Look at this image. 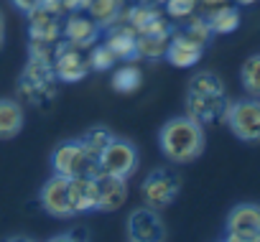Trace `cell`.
I'll list each match as a JSON object with an SVG mask.
<instances>
[{"label":"cell","mask_w":260,"mask_h":242,"mask_svg":"<svg viewBox=\"0 0 260 242\" xmlns=\"http://www.w3.org/2000/svg\"><path fill=\"white\" fill-rule=\"evenodd\" d=\"M158 146H161V153L171 163H176V166L191 163L204 153V146H207L204 125L197 123L189 115L171 117L158 130Z\"/></svg>","instance_id":"obj_1"},{"label":"cell","mask_w":260,"mask_h":242,"mask_svg":"<svg viewBox=\"0 0 260 242\" xmlns=\"http://www.w3.org/2000/svg\"><path fill=\"white\" fill-rule=\"evenodd\" d=\"M56 82L59 79L51 69V59L28 56L18 79V94L34 107H46L56 99Z\"/></svg>","instance_id":"obj_2"},{"label":"cell","mask_w":260,"mask_h":242,"mask_svg":"<svg viewBox=\"0 0 260 242\" xmlns=\"http://www.w3.org/2000/svg\"><path fill=\"white\" fill-rule=\"evenodd\" d=\"M51 171L64 179H94L100 174L97 156H92L82 141H64L51 153Z\"/></svg>","instance_id":"obj_3"},{"label":"cell","mask_w":260,"mask_h":242,"mask_svg":"<svg viewBox=\"0 0 260 242\" xmlns=\"http://www.w3.org/2000/svg\"><path fill=\"white\" fill-rule=\"evenodd\" d=\"M179 191H181V176L174 168H156L141 184L143 204L156 212H164L166 206H171L176 201Z\"/></svg>","instance_id":"obj_4"},{"label":"cell","mask_w":260,"mask_h":242,"mask_svg":"<svg viewBox=\"0 0 260 242\" xmlns=\"http://www.w3.org/2000/svg\"><path fill=\"white\" fill-rule=\"evenodd\" d=\"M224 123L242 143H260V99L247 97L227 105Z\"/></svg>","instance_id":"obj_5"},{"label":"cell","mask_w":260,"mask_h":242,"mask_svg":"<svg viewBox=\"0 0 260 242\" xmlns=\"http://www.w3.org/2000/svg\"><path fill=\"white\" fill-rule=\"evenodd\" d=\"M97 163H100V174L117 176V179H130L138 171V148L127 138L112 135L110 143L97 156Z\"/></svg>","instance_id":"obj_6"},{"label":"cell","mask_w":260,"mask_h":242,"mask_svg":"<svg viewBox=\"0 0 260 242\" xmlns=\"http://www.w3.org/2000/svg\"><path fill=\"white\" fill-rule=\"evenodd\" d=\"M51 69L56 74L59 82L64 84H77L82 79L89 77V61H87V51L77 49L69 41H56L54 44V54H51Z\"/></svg>","instance_id":"obj_7"},{"label":"cell","mask_w":260,"mask_h":242,"mask_svg":"<svg viewBox=\"0 0 260 242\" xmlns=\"http://www.w3.org/2000/svg\"><path fill=\"white\" fill-rule=\"evenodd\" d=\"M39 201L41 206L59 219H72L77 217V204H74V181L64 179V176H51L41 191H39Z\"/></svg>","instance_id":"obj_8"},{"label":"cell","mask_w":260,"mask_h":242,"mask_svg":"<svg viewBox=\"0 0 260 242\" xmlns=\"http://www.w3.org/2000/svg\"><path fill=\"white\" fill-rule=\"evenodd\" d=\"M227 242H252L260 237V204H237L224 222Z\"/></svg>","instance_id":"obj_9"},{"label":"cell","mask_w":260,"mask_h":242,"mask_svg":"<svg viewBox=\"0 0 260 242\" xmlns=\"http://www.w3.org/2000/svg\"><path fill=\"white\" fill-rule=\"evenodd\" d=\"M127 242H166V224L161 212L138 206L127 214Z\"/></svg>","instance_id":"obj_10"},{"label":"cell","mask_w":260,"mask_h":242,"mask_svg":"<svg viewBox=\"0 0 260 242\" xmlns=\"http://www.w3.org/2000/svg\"><path fill=\"white\" fill-rule=\"evenodd\" d=\"M186 115L194 117L197 123L209 125V123H224L227 112V92L224 94H204V92H186Z\"/></svg>","instance_id":"obj_11"},{"label":"cell","mask_w":260,"mask_h":242,"mask_svg":"<svg viewBox=\"0 0 260 242\" xmlns=\"http://www.w3.org/2000/svg\"><path fill=\"white\" fill-rule=\"evenodd\" d=\"M100 33L102 28L84 13V11H77V13H67L61 18V39L74 44L77 49L87 51L92 49L97 41H100Z\"/></svg>","instance_id":"obj_12"},{"label":"cell","mask_w":260,"mask_h":242,"mask_svg":"<svg viewBox=\"0 0 260 242\" xmlns=\"http://www.w3.org/2000/svg\"><path fill=\"white\" fill-rule=\"evenodd\" d=\"M122 21L133 26L138 36H143V33H171L174 31V26L166 18L164 8H153V6H143V3H136V6L125 8Z\"/></svg>","instance_id":"obj_13"},{"label":"cell","mask_w":260,"mask_h":242,"mask_svg":"<svg viewBox=\"0 0 260 242\" xmlns=\"http://www.w3.org/2000/svg\"><path fill=\"white\" fill-rule=\"evenodd\" d=\"M94 186H97L94 212H115V209H120L127 201V179L97 174L94 176Z\"/></svg>","instance_id":"obj_14"},{"label":"cell","mask_w":260,"mask_h":242,"mask_svg":"<svg viewBox=\"0 0 260 242\" xmlns=\"http://www.w3.org/2000/svg\"><path fill=\"white\" fill-rule=\"evenodd\" d=\"M202 54H204V46L194 44L191 39H186L179 28L171 31V41H169V49H166V61L176 69H191L202 61Z\"/></svg>","instance_id":"obj_15"},{"label":"cell","mask_w":260,"mask_h":242,"mask_svg":"<svg viewBox=\"0 0 260 242\" xmlns=\"http://www.w3.org/2000/svg\"><path fill=\"white\" fill-rule=\"evenodd\" d=\"M105 44L115 51L117 61H136L138 59V33L125 21H117L107 28Z\"/></svg>","instance_id":"obj_16"},{"label":"cell","mask_w":260,"mask_h":242,"mask_svg":"<svg viewBox=\"0 0 260 242\" xmlns=\"http://www.w3.org/2000/svg\"><path fill=\"white\" fill-rule=\"evenodd\" d=\"M26 18H28V41L51 44V46L61 41V16H54L46 8H36Z\"/></svg>","instance_id":"obj_17"},{"label":"cell","mask_w":260,"mask_h":242,"mask_svg":"<svg viewBox=\"0 0 260 242\" xmlns=\"http://www.w3.org/2000/svg\"><path fill=\"white\" fill-rule=\"evenodd\" d=\"M82 11L100 28H110L112 23L122 21V16H125V0H82Z\"/></svg>","instance_id":"obj_18"},{"label":"cell","mask_w":260,"mask_h":242,"mask_svg":"<svg viewBox=\"0 0 260 242\" xmlns=\"http://www.w3.org/2000/svg\"><path fill=\"white\" fill-rule=\"evenodd\" d=\"M26 123V115L21 102L16 99H0V141H13Z\"/></svg>","instance_id":"obj_19"},{"label":"cell","mask_w":260,"mask_h":242,"mask_svg":"<svg viewBox=\"0 0 260 242\" xmlns=\"http://www.w3.org/2000/svg\"><path fill=\"white\" fill-rule=\"evenodd\" d=\"M141 84H143V72L133 61H125L120 69L112 72V89L117 94H133L141 89Z\"/></svg>","instance_id":"obj_20"},{"label":"cell","mask_w":260,"mask_h":242,"mask_svg":"<svg viewBox=\"0 0 260 242\" xmlns=\"http://www.w3.org/2000/svg\"><path fill=\"white\" fill-rule=\"evenodd\" d=\"M171 33H143L138 36V59L146 61H158L166 56Z\"/></svg>","instance_id":"obj_21"},{"label":"cell","mask_w":260,"mask_h":242,"mask_svg":"<svg viewBox=\"0 0 260 242\" xmlns=\"http://www.w3.org/2000/svg\"><path fill=\"white\" fill-rule=\"evenodd\" d=\"M207 21H209L212 33H222V36H227V33H235V31L240 28V11L230 3V6L219 8L217 13L207 16Z\"/></svg>","instance_id":"obj_22"},{"label":"cell","mask_w":260,"mask_h":242,"mask_svg":"<svg viewBox=\"0 0 260 242\" xmlns=\"http://www.w3.org/2000/svg\"><path fill=\"white\" fill-rule=\"evenodd\" d=\"M240 82H242V89L247 92V97L260 99V54H252L242 61Z\"/></svg>","instance_id":"obj_23"},{"label":"cell","mask_w":260,"mask_h":242,"mask_svg":"<svg viewBox=\"0 0 260 242\" xmlns=\"http://www.w3.org/2000/svg\"><path fill=\"white\" fill-rule=\"evenodd\" d=\"M186 92H204V94H224V82H222V77H219V74H214V72H207V69H202V72L191 74V79H189V84H186Z\"/></svg>","instance_id":"obj_24"},{"label":"cell","mask_w":260,"mask_h":242,"mask_svg":"<svg viewBox=\"0 0 260 242\" xmlns=\"http://www.w3.org/2000/svg\"><path fill=\"white\" fill-rule=\"evenodd\" d=\"M186 39H191L194 44H199V46H207L209 44V39L214 36L212 33V28H209V21L202 16V13H194L191 18H186L184 21V26L179 28Z\"/></svg>","instance_id":"obj_25"},{"label":"cell","mask_w":260,"mask_h":242,"mask_svg":"<svg viewBox=\"0 0 260 242\" xmlns=\"http://www.w3.org/2000/svg\"><path fill=\"white\" fill-rule=\"evenodd\" d=\"M87 61H89V72H110L117 66V56L115 51L102 41H97L92 49H87Z\"/></svg>","instance_id":"obj_26"},{"label":"cell","mask_w":260,"mask_h":242,"mask_svg":"<svg viewBox=\"0 0 260 242\" xmlns=\"http://www.w3.org/2000/svg\"><path fill=\"white\" fill-rule=\"evenodd\" d=\"M164 13L169 21H186L194 13H199V0H166L164 3Z\"/></svg>","instance_id":"obj_27"},{"label":"cell","mask_w":260,"mask_h":242,"mask_svg":"<svg viewBox=\"0 0 260 242\" xmlns=\"http://www.w3.org/2000/svg\"><path fill=\"white\" fill-rule=\"evenodd\" d=\"M110 138H112V133L107 130V128H92L89 133H84L79 141H82V146L92 153V156H100L102 153V148L110 143Z\"/></svg>","instance_id":"obj_28"},{"label":"cell","mask_w":260,"mask_h":242,"mask_svg":"<svg viewBox=\"0 0 260 242\" xmlns=\"http://www.w3.org/2000/svg\"><path fill=\"white\" fill-rule=\"evenodd\" d=\"M46 242H89V234H87V229H72L64 234H54Z\"/></svg>","instance_id":"obj_29"},{"label":"cell","mask_w":260,"mask_h":242,"mask_svg":"<svg viewBox=\"0 0 260 242\" xmlns=\"http://www.w3.org/2000/svg\"><path fill=\"white\" fill-rule=\"evenodd\" d=\"M232 0H199V13L207 18V16H212V13H217L219 8H224V6H230Z\"/></svg>","instance_id":"obj_30"},{"label":"cell","mask_w":260,"mask_h":242,"mask_svg":"<svg viewBox=\"0 0 260 242\" xmlns=\"http://www.w3.org/2000/svg\"><path fill=\"white\" fill-rule=\"evenodd\" d=\"M11 3H13L23 16H28V13H34L36 8H41V0H11Z\"/></svg>","instance_id":"obj_31"},{"label":"cell","mask_w":260,"mask_h":242,"mask_svg":"<svg viewBox=\"0 0 260 242\" xmlns=\"http://www.w3.org/2000/svg\"><path fill=\"white\" fill-rule=\"evenodd\" d=\"M61 6H64V13H77L82 11V0H61Z\"/></svg>","instance_id":"obj_32"},{"label":"cell","mask_w":260,"mask_h":242,"mask_svg":"<svg viewBox=\"0 0 260 242\" xmlns=\"http://www.w3.org/2000/svg\"><path fill=\"white\" fill-rule=\"evenodd\" d=\"M6 242H39V239H34V237H28V234H11Z\"/></svg>","instance_id":"obj_33"},{"label":"cell","mask_w":260,"mask_h":242,"mask_svg":"<svg viewBox=\"0 0 260 242\" xmlns=\"http://www.w3.org/2000/svg\"><path fill=\"white\" fill-rule=\"evenodd\" d=\"M6 44V18H3V11H0V49Z\"/></svg>","instance_id":"obj_34"},{"label":"cell","mask_w":260,"mask_h":242,"mask_svg":"<svg viewBox=\"0 0 260 242\" xmlns=\"http://www.w3.org/2000/svg\"><path fill=\"white\" fill-rule=\"evenodd\" d=\"M138 3H143V6H153V8H164L166 0H138Z\"/></svg>","instance_id":"obj_35"},{"label":"cell","mask_w":260,"mask_h":242,"mask_svg":"<svg viewBox=\"0 0 260 242\" xmlns=\"http://www.w3.org/2000/svg\"><path fill=\"white\" fill-rule=\"evenodd\" d=\"M235 6H252V3H257V0H232Z\"/></svg>","instance_id":"obj_36"},{"label":"cell","mask_w":260,"mask_h":242,"mask_svg":"<svg viewBox=\"0 0 260 242\" xmlns=\"http://www.w3.org/2000/svg\"><path fill=\"white\" fill-rule=\"evenodd\" d=\"M252 242H260V237H257V239H252Z\"/></svg>","instance_id":"obj_37"},{"label":"cell","mask_w":260,"mask_h":242,"mask_svg":"<svg viewBox=\"0 0 260 242\" xmlns=\"http://www.w3.org/2000/svg\"><path fill=\"white\" fill-rule=\"evenodd\" d=\"M219 242H227V239H219Z\"/></svg>","instance_id":"obj_38"}]
</instances>
